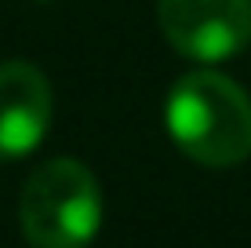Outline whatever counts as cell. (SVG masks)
<instances>
[{
    "label": "cell",
    "instance_id": "cell-1",
    "mask_svg": "<svg viewBox=\"0 0 251 248\" xmlns=\"http://www.w3.org/2000/svg\"><path fill=\"white\" fill-rule=\"evenodd\" d=\"M164 124L175 146L204 168H233L251 157V99L226 73H186L168 91Z\"/></svg>",
    "mask_w": 251,
    "mask_h": 248
},
{
    "label": "cell",
    "instance_id": "cell-2",
    "mask_svg": "<svg viewBox=\"0 0 251 248\" xmlns=\"http://www.w3.org/2000/svg\"><path fill=\"white\" fill-rule=\"evenodd\" d=\"M19 223L33 248H88L102 226L99 179L76 157H51L25 179Z\"/></svg>",
    "mask_w": 251,
    "mask_h": 248
},
{
    "label": "cell",
    "instance_id": "cell-3",
    "mask_svg": "<svg viewBox=\"0 0 251 248\" xmlns=\"http://www.w3.org/2000/svg\"><path fill=\"white\" fill-rule=\"evenodd\" d=\"M168 44L197 62H222L251 44V0H157Z\"/></svg>",
    "mask_w": 251,
    "mask_h": 248
},
{
    "label": "cell",
    "instance_id": "cell-4",
    "mask_svg": "<svg viewBox=\"0 0 251 248\" xmlns=\"http://www.w3.org/2000/svg\"><path fill=\"white\" fill-rule=\"evenodd\" d=\"M55 91L44 70L25 58L0 62V161H19L44 142Z\"/></svg>",
    "mask_w": 251,
    "mask_h": 248
}]
</instances>
